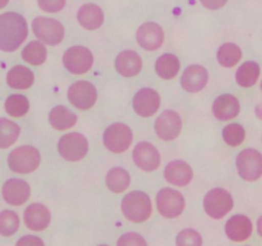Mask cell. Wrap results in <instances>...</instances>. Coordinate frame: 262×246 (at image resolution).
Here are the masks:
<instances>
[{
    "label": "cell",
    "mask_w": 262,
    "mask_h": 246,
    "mask_svg": "<svg viewBox=\"0 0 262 246\" xmlns=\"http://www.w3.org/2000/svg\"><path fill=\"white\" fill-rule=\"evenodd\" d=\"M63 63L71 73L83 74L91 69L94 64V55L86 46H72L64 53Z\"/></svg>",
    "instance_id": "9"
},
{
    "label": "cell",
    "mask_w": 262,
    "mask_h": 246,
    "mask_svg": "<svg viewBox=\"0 0 262 246\" xmlns=\"http://www.w3.org/2000/svg\"><path fill=\"white\" fill-rule=\"evenodd\" d=\"M46 56H48V50L40 41H31L25 46L22 51V58L32 66L42 64L46 60Z\"/></svg>",
    "instance_id": "29"
},
{
    "label": "cell",
    "mask_w": 262,
    "mask_h": 246,
    "mask_svg": "<svg viewBox=\"0 0 262 246\" xmlns=\"http://www.w3.org/2000/svg\"><path fill=\"white\" fill-rule=\"evenodd\" d=\"M133 161L140 169L152 172L160 166V154L150 142H140L133 150Z\"/></svg>",
    "instance_id": "13"
},
{
    "label": "cell",
    "mask_w": 262,
    "mask_h": 246,
    "mask_svg": "<svg viewBox=\"0 0 262 246\" xmlns=\"http://www.w3.org/2000/svg\"><path fill=\"white\" fill-rule=\"evenodd\" d=\"M209 81V73L205 67L194 64L189 66L183 72V76L181 78L182 87L188 92H199L206 86Z\"/></svg>",
    "instance_id": "18"
},
{
    "label": "cell",
    "mask_w": 262,
    "mask_h": 246,
    "mask_svg": "<svg viewBox=\"0 0 262 246\" xmlns=\"http://www.w3.org/2000/svg\"><path fill=\"white\" fill-rule=\"evenodd\" d=\"M27 35L28 26L23 15L14 12L0 14V50L7 53L17 50Z\"/></svg>",
    "instance_id": "1"
},
{
    "label": "cell",
    "mask_w": 262,
    "mask_h": 246,
    "mask_svg": "<svg viewBox=\"0 0 262 246\" xmlns=\"http://www.w3.org/2000/svg\"><path fill=\"white\" fill-rule=\"evenodd\" d=\"M255 112H256V115H257V117L260 118V119H262V102H260V104L256 105Z\"/></svg>",
    "instance_id": "40"
},
{
    "label": "cell",
    "mask_w": 262,
    "mask_h": 246,
    "mask_svg": "<svg viewBox=\"0 0 262 246\" xmlns=\"http://www.w3.org/2000/svg\"><path fill=\"white\" fill-rule=\"evenodd\" d=\"M38 7L48 13H56L66 5V0H37Z\"/></svg>",
    "instance_id": "37"
},
{
    "label": "cell",
    "mask_w": 262,
    "mask_h": 246,
    "mask_svg": "<svg viewBox=\"0 0 262 246\" xmlns=\"http://www.w3.org/2000/svg\"><path fill=\"white\" fill-rule=\"evenodd\" d=\"M28 109H30V102L27 97L23 95H10L5 100V110L12 117H23L28 112Z\"/></svg>",
    "instance_id": "32"
},
{
    "label": "cell",
    "mask_w": 262,
    "mask_h": 246,
    "mask_svg": "<svg viewBox=\"0 0 262 246\" xmlns=\"http://www.w3.org/2000/svg\"><path fill=\"white\" fill-rule=\"evenodd\" d=\"M156 204H158L159 213L163 217L177 218L183 213L186 201L181 192L170 187H165L159 191L156 196Z\"/></svg>",
    "instance_id": "10"
},
{
    "label": "cell",
    "mask_w": 262,
    "mask_h": 246,
    "mask_svg": "<svg viewBox=\"0 0 262 246\" xmlns=\"http://www.w3.org/2000/svg\"><path fill=\"white\" fill-rule=\"evenodd\" d=\"M79 25L86 30H96L104 23V12L96 4H84L77 13Z\"/></svg>",
    "instance_id": "23"
},
{
    "label": "cell",
    "mask_w": 262,
    "mask_h": 246,
    "mask_svg": "<svg viewBox=\"0 0 262 246\" xmlns=\"http://www.w3.org/2000/svg\"><path fill=\"white\" fill-rule=\"evenodd\" d=\"M19 227V218L12 210L0 212V235L12 236Z\"/></svg>",
    "instance_id": "33"
},
{
    "label": "cell",
    "mask_w": 262,
    "mask_h": 246,
    "mask_svg": "<svg viewBox=\"0 0 262 246\" xmlns=\"http://www.w3.org/2000/svg\"><path fill=\"white\" fill-rule=\"evenodd\" d=\"M241 58H242V50L239 46L233 43L224 44L217 50V61L227 68L234 67L241 60Z\"/></svg>",
    "instance_id": "30"
},
{
    "label": "cell",
    "mask_w": 262,
    "mask_h": 246,
    "mask_svg": "<svg viewBox=\"0 0 262 246\" xmlns=\"http://www.w3.org/2000/svg\"><path fill=\"white\" fill-rule=\"evenodd\" d=\"M182 131V119L174 110H165L156 119L155 132L160 140L171 141L179 136Z\"/></svg>",
    "instance_id": "12"
},
{
    "label": "cell",
    "mask_w": 262,
    "mask_h": 246,
    "mask_svg": "<svg viewBox=\"0 0 262 246\" xmlns=\"http://www.w3.org/2000/svg\"><path fill=\"white\" fill-rule=\"evenodd\" d=\"M8 2H9V0H0V9H2V8H4L5 5L8 4Z\"/></svg>",
    "instance_id": "42"
},
{
    "label": "cell",
    "mask_w": 262,
    "mask_h": 246,
    "mask_svg": "<svg viewBox=\"0 0 262 246\" xmlns=\"http://www.w3.org/2000/svg\"><path fill=\"white\" fill-rule=\"evenodd\" d=\"M261 90H262V81H261Z\"/></svg>",
    "instance_id": "43"
},
{
    "label": "cell",
    "mask_w": 262,
    "mask_h": 246,
    "mask_svg": "<svg viewBox=\"0 0 262 246\" xmlns=\"http://www.w3.org/2000/svg\"><path fill=\"white\" fill-rule=\"evenodd\" d=\"M118 245H138V246H146L147 242L145 241V238L142 237L141 235L136 232H129L123 235L122 237L118 240Z\"/></svg>",
    "instance_id": "36"
},
{
    "label": "cell",
    "mask_w": 262,
    "mask_h": 246,
    "mask_svg": "<svg viewBox=\"0 0 262 246\" xmlns=\"http://www.w3.org/2000/svg\"><path fill=\"white\" fill-rule=\"evenodd\" d=\"M123 215L135 223L145 222L152 214V205L147 194L142 191H132L122 200Z\"/></svg>",
    "instance_id": "2"
},
{
    "label": "cell",
    "mask_w": 262,
    "mask_h": 246,
    "mask_svg": "<svg viewBox=\"0 0 262 246\" xmlns=\"http://www.w3.org/2000/svg\"><path fill=\"white\" fill-rule=\"evenodd\" d=\"M23 243L25 245H27V243H30V245H43V241L35 237V236H25L23 238L18 240L17 245H23Z\"/></svg>",
    "instance_id": "39"
},
{
    "label": "cell",
    "mask_w": 262,
    "mask_h": 246,
    "mask_svg": "<svg viewBox=\"0 0 262 246\" xmlns=\"http://www.w3.org/2000/svg\"><path fill=\"white\" fill-rule=\"evenodd\" d=\"M133 109L141 117H152L160 107V96L152 89H141L133 97Z\"/></svg>",
    "instance_id": "14"
},
{
    "label": "cell",
    "mask_w": 262,
    "mask_h": 246,
    "mask_svg": "<svg viewBox=\"0 0 262 246\" xmlns=\"http://www.w3.org/2000/svg\"><path fill=\"white\" fill-rule=\"evenodd\" d=\"M237 169L245 181H257L262 176V154L255 149L242 150L237 156Z\"/></svg>",
    "instance_id": "8"
},
{
    "label": "cell",
    "mask_w": 262,
    "mask_h": 246,
    "mask_svg": "<svg viewBox=\"0 0 262 246\" xmlns=\"http://www.w3.org/2000/svg\"><path fill=\"white\" fill-rule=\"evenodd\" d=\"M200 2H201V4L204 5L205 8H207V9L216 10L224 7V5L227 4L228 0H200Z\"/></svg>",
    "instance_id": "38"
},
{
    "label": "cell",
    "mask_w": 262,
    "mask_h": 246,
    "mask_svg": "<svg viewBox=\"0 0 262 246\" xmlns=\"http://www.w3.org/2000/svg\"><path fill=\"white\" fill-rule=\"evenodd\" d=\"M136 37L141 48L154 51L163 45L164 31L158 23L146 22L138 27Z\"/></svg>",
    "instance_id": "15"
},
{
    "label": "cell",
    "mask_w": 262,
    "mask_h": 246,
    "mask_svg": "<svg viewBox=\"0 0 262 246\" xmlns=\"http://www.w3.org/2000/svg\"><path fill=\"white\" fill-rule=\"evenodd\" d=\"M77 114L64 105H56L49 113V122L55 130H69L77 123Z\"/></svg>",
    "instance_id": "24"
},
{
    "label": "cell",
    "mask_w": 262,
    "mask_h": 246,
    "mask_svg": "<svg viewBox=\"0 0 262 246\" xmlns=\"http://www.w3.org/2000/svg\"><path fill=\"white\" fill-rule=\"evenodd\" d=\"M115 68L123 77L137 76L142 69V59L136 51H122L115 59Z\"/></svg>",
    "instance_id": "22"
},
{
    "label": "cell",
    "mask_w": 262,
    "mask_h": 246,
    "mask_svg": "<svg viewBox=\"0 0 262 246\" xmlns=\"http://www.w3.org/2000/svg\"><path fill=\"white\" fill-rule=\"evenodd\" d=\"M20 128L17 123L0 118V149H7L17 141L19 136Z\"/></svg>",
    "instance_id": "31"
},
{
    "label": "cell",
    "mask_w": 262,
    "mask_h": 246,
    "mask_svg": "<svg viewBox=\"0 0 262 246\" xmlns=\"http://www.w3.org/2000/svg\"><path fill=\"white\" fill-rule=\"evenodd\" d=\"M239 101L234 95L224 94L215 99L212 104V113L220 120L233 119L239 113Z\"/></svg>",
    "instance_id": "21"
},
{
    "label": "cell",
    "mask_w": 262,
    "mask_h": 246,
    "mask_svg": "<svg viewBox=\"0 0 262 246\" xmlns=\"http://www.w3.org/2000/svg\"><path fill=\"white\" fill-rule=\"evenodd\" d=\"M133 141V132L124 123H113L104 132V145L112 153H124Z\"/></svg>",
    "instance_id": "7"
},
{
    "label": "cell",
    "mask_w": 262,
    "mask_h": 246,
    "mask_svg": "<svg viewBox=\"0 0 262 246\" xmlns=\"http://www.w3.org/2000/svg\"><path fill=\"white\" fill-rule=\"evenodd\" d=\"M32 31L36 37L48 45H58L64 37V27L53 18L36 17L32 22Z\"/></svg>",
    "instance_id": "6"
},
{
    "label": "cell",
    "mask_w": 262,
    "mask_h": 246,
    "mask_svg": "<svg viewBox=\"0 0 262 246\" xmlns=\"http://www.w3.org/2000/svg\"><path fill=\"white\" fill-rule=\"evenodd\" d=\"M2 194L8 204L18 207V205H22L27 201L31 195V189L30 184L23 179L12 178L5 182Z\"/></svg>",
    "instance_id": "16"
},
{
    "label": "cell",
    "mask_w": 262,
    "mask_h": 246,
    "mask_svg": "<svg viewBox=\"0 0 262 246\" xmlns=\"http://www.w3.org/2000/svg\"><path fill=\"white\" fill-rule=\"evenodd\" d=\"M246 131L239 123H230L223 130V138L229 146H239L245 141Z\"/></svg>",
    "instance_id": "34"
},
{
    "label": "cell",
    "mask_w": 262,
    "mask_h": 246,
    "mask_svg": "<svg viewBox=\"0 0 262 246\" xmlns=\"http://www.w3.org/2000/svg\"><path fill=\"white\" fill-rule=\"evenodd\" d=\"M257 231L260 233V236L262 237V215L260 217V219L257 220Z\"/></svg>",
    "instance_id": "41"
},
{
    "label": "cell",
    "mask_w": 262,
    "mask_h": 246,
    "mask_svg": "<svg viewBox=\"0 0 262 246\" xmlns=\"http://www.w3.org/2000/svg\"><path fill=\"white\" fill-rule=\"evenodd\" d=\"M177 245L178 246H200L202 245V238L197 231L184 230L177 237Z\"/></svg>",
    "instance_id": "35"
},
{
    "label": "cell",
    "mask_w": 262,
    "mask_h": 246,
    "mask_svg": "<svg viewBox=\"0 0 262 246\" xmlns=\"http://www.w3.org/2000/svg\"><path fill=\"white\" fill-rule=\"evenodd\" d=\"M130 183V176L122 167L112 168L106 174V186L107 189L115 194H120L128 189Z\"/></svg>",
    "instance_id": "26"
},
{
    "label": "cell",
    "mask_w": 262,
    "mask_h": 246,
    "mask_svg": "<svg viewBox=\"0 0 262 246\" xmlns=\"http://www.w3.org/2000/svg\"><path fill=\"white\" fill-rule=\"evenodd\" d=\"M58 151L66 160L79 161L89 151V141L82 133H67L59 140Z\"/></svg>",
    "instance_id": "5"
},
{
    "label": "cell",
    "mask_w": 262,
    "mask_h": 246,
    "mask_svg": "<svg viewBox=\"0 0 262 246\" xmlns=\"http://www.w3.org/2000/svg\"><path fill=\"white\" fill-rule=\"evenodd\" d=\"M41 154L35 146L23 145L14 149L8 156V166L15 173H32L38 168Z\"/></svg>",
    "instance_id": "3"
},
{
    "label": "cell",
    "mask_w": 262,
    "mask_h": 246,
    "mask_svg": "<svg viewBox=\"0 0 262 246\" xmlns=\"http://www.w3.org/2000/svg\"><path fill=\"white\" fill-rule=\"evenodd\" d=\"M164 176H165L166 181L176 186L183 187L187 186L189 182L193 178V171L183 160H173L165 167L164 171Z\"/></svg>",
    "instance_id": "19"
},
{
    "label": "cell",
    "mask_w": 262,
    "mask_h": 246,
    "mask_svg": "<svg viewBox=\"0 0 262 246\" xmlns=\"http://www.w3.org/2000/svg\"><path fill=\"white\" fill-rule=\"evenodd\" d=\"M252 222L248 217L242 214L233 215L225 224V233L234 242H243L252 235Z\"/></svg>",
    "instance_id": "17"
},
{
    "label": "cell",
    "mask_w": 262,
    "mask_h": 246,
    "mask_svg": "<svg viewBox=\"0 0 262 246\" xmlns=\"http://www.w3.org/2000/svg\"><path fill=\"white\" fill-rule=\"evenodd\" d=\"M32 71L25 66H14L7 74V82L12 89L26 90L30 89L33 84Z\"/></svg>",
    "instance_id": "25"
},
{
    "label": "cell",
    "mask_w": 262,
    "mask_h": 246,
    "mask_svg": "<svg viewBox=\"0 0 262 246\" xmlns=\"http://www.w3.org/2000/svg\"><path fill=\"white\" fill-rule=\"evenodd\" d=\"M260 77V66L256 61H246L238 68L235 79L242 87H251Z\"/></svg>",
    "instance_id": "28"
},
{
    "label": "cell",
    "mask_w": 262,
    "mask_h": 246,
    "mask_svg": "<svg viewBox=\"0 0 262 246\" xmlns=\"http://www.w3.org/2000/svg\"><path fill=\"white\" fill-rule=\"evenodd\" d=\"M233 197L227 190L212 189L206 194L204 199V209L214 219H222L233 209Z\"/></svg>",
    "instance_id": "4"
},
{
    "label": "cell",
    "mask_w": 262,
    "mask_h": 246,
    "mask_svg": "<svg viewBox=\"0 0 262 246\" xmlns=\"http://www.w3.org/2000/svg\"><path fill=\"white\" fill-rule=\"evenodd\" d=\"M68 99L78 109L87 110L96 102L97 91L91 82L77 81L69 87Z\"/></svg>",
    "instance_id": "11"
},
{
    "label": "cell",
    "mask_w": 262,
    "mask_h": 246,
    "mask_svg": "<svg viewBox=\"0 0 262 246\" xmlns=\"http://www.w3.org/2000/svg\"><path fill=\"white\" fill-rule=\"evenodd\" d=\"M181 63L174 54H163L156 60V73L164 79H171L178 74Z\"/></svg>",
    "instance_id": "27"
},
{
    "label": "cell",
    "mask_w": 262,
    "mask_h": 246,
    "mask_svg": "<svg viewBox=\"0 0 262 246\" xmlns=\"http://www.w3.org/2000/svg\"><path fill=\"white\" fill-rule=\"evenodd\" d=\"M25 223L30 230L43 231L50 224L51 215L48 208L42 204H31L25 210Z\"/></svg>",
    "instance_id": "20"
}]
</instances>
